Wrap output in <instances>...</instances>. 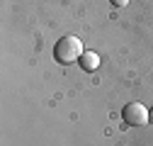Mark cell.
I'll return each instance as SVG.
<instances>
[{
	"mask_svg": "<svg viewBox=\"0 0 153 146\" xmlns=\"http://www.w3.org/2000/svg\"><path fill=\"white\" fill-rule=\"evenodd\" d=\"M109 3H112V5H114V7H124V5H126V3H129V0H109Z\"/></svg>",
	"mask_w": 153,
	"mask_h": 146,
	"instance_id": "cell-4",
	"label": "cell"
},
{
	"mask_svg": "<svg viewBox=\"0 0 153 146\" xmlns=\"http://www.w3.org/2000/svg\"><path fill=\"white\" fill-rule=\"evenodd\" d=\"M80 66H83V71H88V73L97 71V68H100V56H97L95 51H83V56H80Z\"/></svg>",
	"mask_w": 153,
	"mask_h": 146,
	"instance_id": "cell-3",
	"label": "cell"
},
{
	"mask_svg": "<svg viewBox=\"0 0 153 146\" xmlns=\"http://www.w3.org/2000/svg\"><path fill=\"white\" fill-rule=\"evenodd\" d=\"M80 56H83V44H80L78 36H73V34L61 36V39L56 42V46H53V59L59 63H63V66H68L73 61H80Z\"/></svg>",
	"mask_w": 153,
	"mask_h": 146,
	"instance_id": "cell-1",
	"label": "cell"
},
{
	"mask_svg": "<svg viewBox=\"0 0 153 146\" xmlns=\"http://www.w3.org/2000/svg\"><path fill=\"white\" fill-rule=\"evenodd\" d=\"M148 115H151V122H153V107H151V110H148Z\"/></svg>",
	"mask_w": 153,
	"mask_h": 146,
	"instance_id": "cell-5",
	"label": "cell"
},
{
	"mask_svg": "<svg viewBox=\"0 0 153 146\" xmlns=\"http://www.w3.org/2000/svg\"><path fill=\"white\" fill-rule=\"evenodd\" d=\"M122 117L129 127H143L151 122V115H148V107L141 105V102H129L124 110H122Z\"/></svg>",
	"mask_w": 153,
	"mask_h": 146,
	"instance_id": "cell-2",
	"label": "cell"
}]
</instances>
